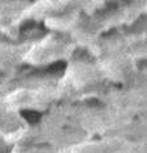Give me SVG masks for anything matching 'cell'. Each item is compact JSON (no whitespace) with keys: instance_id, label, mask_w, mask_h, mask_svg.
Wrapping results in <instances>:
<instances>
[{"instance_id":"6da1fadb","label":"cell","mask_w":147,"mask_h":153,"mask_svg":"<svg viewBox=\"0 0 147 153\" xmlns=\"http://www.w3.org/2000/svg\"><path fill=\"white\" fill-rule=\"evenodd\" d=\"M22 117H24L29 123H37V122L40 120V114L35 112V110H24V112H22Z\"/></svg>"},{"instance_id":"7a4b0ae2","label":"cell","mask_w":147,"mask_h":153,"mask_svg":"<svg viewBox=\"0 0 147 153\" xmlns=\"http://www.w3.org/2000/svg\"><path fill=\"white\" fill-rule=\"evenodd\" d=\"M64 69H65V62L64 61H57V62L50 65L48 71L50 73H59V71H63Z\"/></svg>"}]
</instances>
